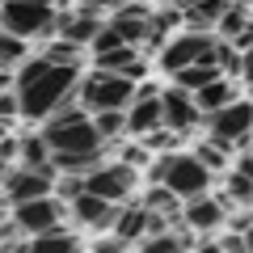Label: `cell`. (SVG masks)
<instances>
[{"label":"cell","instance_id":"obj_15","mask_svg":"<svg viewBox=\"0 0 253 253\" xmlns=\"http://www.w3.org/2000/svg\"><path fill=\"white\" fill-rule=\"evenodd\" d=\"M148 219H152V211L139 203V207H123L110 228H114V236H118L123 245H139V241L148 236Z\"/></svg>","mask_w":253,"mask_h":253},{"label":"cell","instance_id":"obj_2","mask_svg":"<svg viewBox=\"0 0 253 253\" xmlns=\"http://www.w3.org/2000/svg\"><path fill=\"white\" fill-rule=\"evenodd\" d=\"M135 89H139L135 76L110 72V68H93V72L76 84V97H81L84 110L97 114V110H126L131 101H135Z\"/></svg>","mask_w":253,"mask_h":253},{"label":"cell","instance_id":"obj_12","mask_svg":"<svg viewBox=\"0 0 253 253\" xmlns=\"http://www.w3.org/2000/svg\"><path fill=\"white\" fill-rule=\"evenodd\" d=\"M161 106H165V126H173L181 135L203 123V110H199V101H194V93L181 89V84H173V89L161 93Z\"/></svg>","mask_w":253,"mask_h":253},{"label":"cell","instance_id":"obj_11","mask_svg":"<svg viewBox=\"0 0 253 253\" xmlns=\"http://www.w3.org/2000/svg\"><path fill=\"white\" fill-rule=\"evenodd\" d=\"M118 215V203L101 199V194H93V190H81L72 203H68V224L76 228H89V232H97V228H110Z\"/></svg>","mask_w":253,"mask_h":253},{"label":"cell","instance_id":"obj_1","mask_svg":"<svg viewBox=\"0 0 253 253\" xmlns=\"http://www.w3.org/2000/svg\"><path fill=\"white\" fill-rule=\"evenodd\" d=\"M76 84H81V68L51 63L42 55L38 59H26L17 68V81H13V89L21 97V118H34V123L51 118L63 101L76 97Z\"/></svg>","mask_w":253,"mask_h":253},{"label":"cell","instance_id":"obj_34","mask_svg":"<svg viewBox=\"0 0 253 253\" xmlns=\"http://www.w3.org/2000/svg\"><path fill=\"white\" fill-rule=\"evenodd\" d=\"M9 84H13L9 81V68H0V89H9Z\"/></svg>","mask_w":253,"mask_h":253},{"label":"cell","instance_id":"obj_16","mask_svg":"<svg viewBox=\"0 0 253 253\" xmlns=\"http://www.w3.org/2000/svg\"><path fill=\"white\" fill-rule=\"evenodd\" d=\"M194 101H199L203 114H211V110H219V106H228V101H236V81H232V76H215L211 84L194 89Z\"/></svg>","mask_w":253,"mask_h":253},{"label":"cell","instance_id":"obj_20","mask_svg":"<svg viewBox=\"0 0 253 253\" xmlns=\"http://www.w3.org/2000/svg\"><path fill=\"white\" fill-rule=\"evenodd\" d=\"M215 76H224V72H219V63H203V59H194L190 68L173 72V81H177L181 89H190V93H194V89H203V84H211Z\"/></svg>","mask_w":253,"mask_h":253},{"label":"cell","instance_id":"obj_35","mask_svg":"<svg viewBox=\"0 0 253 253\" xmlns=\"http://www.w3.org/2000/svg\"><path fill=\"white\" fill-rule=\"evenodd\" d=\"M245 249H253V224L245 228Z\"/></svg>","mask_w":253,"mask_h":253},{"label":"cell","instance_id":"obj_14","mask_svg":"<svg viewBox=\"0 0 253 253\" xmlns=\"http://www.w3.org/2000/svg\"><path fill=\"white\" fill-rule=\"evenodd\" d=\"M106 26V21L97 17V9H81V13H59V21H55V34L72 38V42L89 46L93 38H97V30Z\"/></svg>","mask_w":253,"mask_h":253},{"label":"cell","instance_id":"obj_25","mask_svg":"<svg viewBox=\"0 0 253 253\" xmlns=\"http://www.w3.org/2000/svg\"><path fill=\"white\" fill-rule=\"evenodd\" d=\"M219 199H224V203H241V207H249V203H253V177L236 169L232 177H228V190L219 194Z\"/></svg>","mask_w":253,"mask_h":253},{"label":"cell","instance_id":"obj_7","mask_svg":"<svg viewBox=\"0 0 253 253\" xmlns=\"http://www.w3.org/2000/svg\"><path fill=\"white\" fill-rule=\"evenodd\" d=\"M203 123H207L211 139H219V144H245V139L253 135V101L236 97V101H228V106L203 114Z\"/></svg>","mask_w":253,"mask_h":253},{"label":"cell","instance_id":"obj_18","mask_svg":"<svg viewBox=\"0 0 253 253\" xmlns=\"http://www.w3.org/2000/svg\"><path fill=\"white\" fill-rule=\"evenodd\" d=\"M81 245V232L68 224H55L46 228V232H34L30 236V249H42V253H55V249H76Z\"/></svg>","mask_w":253,"mask_h":253},{"label":"cell","instance_id":"obj_37","mask_svg":"<svg viewBox=\"0 0 253 253\" xmlns=\"http://www.w3.org/2000/svg\"><path fill=\"white\" fill-rule=\"evenodd\" d=\"M4 173H9V161H4V156H0V181H4Z\"/></svg>","mask_w":253,"mask_h":253},{"label":"cell","instance_id":"obj_31","mask_svg":"<svg viewBox=\"0 0 253 253\" xmlns=\"http://www.w3.org/2000/svg\"><path fill=\"white\" fill-rule=\"evenodd\" d=\"M228 224H232V228H236V232H245V228H249V224H253V215H249V211H241V215H232V219H228Z\"/></svg>","mask_w":253,"mask_h":253},{"label":"cell","instance_id":"obj_26","mask_svg":"<svg viewBox=\"0 0 253 253\" xmlns=\"http://www.w3.org/2000/svg\"><path fill=\"white\" fill-rule=\"evenodd\" d=\"M148 152H152V156H161V152H173V144H177V139H181V131H173V126H156V131H148Z\"/></svg>","mask_w":253,"mask_h":253},{"label":"cell","instance_id":"obj_5","mask_svg":"<svg viewBox=\"0 0 253 253\" xmlns=\"http://www.w3.org/2000/svg\"><path fill=\"white\" fill-rule=\"evenodd\" d=\"M55 224H68V203L59 194H38V199L13 203V228L17 232L34 236V232H46Z\"/></svg>","mask_w":253,"mask_h":253},{"label":"cell","instance_id":"obj_29","mask_svg":"<svg viewBox=\"0 0 253 253\" xmlns=\"http://www.w3.org/2000/svg\"><path fill=\"white\" fill-rule=\"evenodd\" d=\"M148 156H152V152H148L144 144H126L123 152H118V161H126V165H135V169H139V165H148Z\"/></svg>","mask_w":253,"mask_h":253},{"label":"cell","instance_id":"obj_10","mask_svg":"<svg viewBox=\"0 0 253 253\" xmlns=\"http://www.w3.org/2000/svg\"><path fill=\"white\" fill-rule=\"evenodd\" d=\"M161 123H165L161 93H156V84L139 81V89H135V101L126 106V135H139V139H144L148 131H156Z\"/></svg>","mask_w":253,"mask_h":253},{"label":"cell","instance_id":"obj_17","mask_svg":"<svg viewBox=\"0 0 253 253\" xmlns=\"http://www.w3.org/2000/svg\"><path fill=\"white\" fill-rule=\"evenodd\" d=\"M17 156H21V165H30V169H46V173L59 177V169H55V161H51V144L42 139V131L21 139V144H17Z\"/></svg>","mask_w":253,"mask_h":253},{"label":"cell","instance_id":"obj_30","mask_svg":"<svg viewBox=\"0 0 253 253\" xmlns=\"http://www.w3.org/2000/svg\"><path fill=\"white\" fill-rule=\"evenodd\" d=\"M241 81H245V84L253 89V46L245 51V63H241Z\"/></svg>","mask_w":253,"mask_h":253},{"label":"cell","instance_id":"obj_4","mask_svg":"<svg viewBox=\"0 0 253 253\" xmlns=\"http://www.w3.org/2000/svg\"><path fill=\"white\" fill-rule=\"evenodd\" d=\"M59 9L55 4H30V0H0V30L17 38H46L55 34Z\"/></svg>","mask_w":253,"mask_h":253},{"label":"cell","instance_id":"obj_8","mask_svg":"<svg viewBox=\"0 0 253 253\" xmlns=\"http://www.w3.org/2000/svg\"><path fill=\"white\" fill-rule=\"evenodd\" d=\"M215 42V34L211 30H181V34H173V38H165V46H161V68L165 72H181V68H190L194 59H203V51Z\"/></svg>","mask_w":253,"mask_h":253},{"label":"cell","instance_id":"obj_24","mask_svg":"<svg viewBox=\"0 0 253 253\" xmlns=\"http://www.w3.org/2000/svg\"><path fill=\"white\" fill-rule=\"evenodd\" d=\"M26 63V38L0 30V68H21Z\"/></svg>","mask_w":253,"mask_h":253},{"label":"cell","instance_id":"obj_32","mask_svg":"<svg viewBox=\"0 0 253 253\" xmlns=\"http://www.w3.org/2000/svg\"><path fill=\"white\" fill-rule=\"evenodd\" d=\"M110 4H114V0H76V9H110Z\"/></svg>","mask_w":253,"mask_h":253},{"label":"cell","instance_id":"obj_28","mask_svg":"<svg viewBox=\"0 0 253 253\" xmlns=\"http://www.w3.org/2000/svg\"><path fill=\"white\" fill-rule=\"evenodd\" d=\"M21 114V97H17V89H0V123H9L13 126V118Z\"/></svg>","mask_w":253,"mask_h":253},{"label":"cell","instance_id":"obj_3","mask_svg":"<svg viewBox=\"0 0 253 253\" xmlns=\"http://www.w3.org/2000/svg\"><path fill=\"white\" fill-rule=\"evenodd\" d=\"M148 173H152V181H165L181 199H199V194L211 190V169L194 152H161V161Z\"/></svg>","mask_w":253,"mask_h":253},{"label":"cell","instance_id":"obj_33","mask_svg":"<svg viewBox=\"0 0 253 253\" xmlns=\"http://www.w3.org/2000/svg\"><path fill=\"white\" fill-rule=\"evenodd\" d=\"M236 169H241V173H249V177H253V156H241V165H236Z\"/></svg>","mask_w":253,"mask_h":253},{"label":"cell","instance_id":"obj_23","mask_svg":"<svg viewBox=\"0 0 253 253\" xmlns=\"http://www.w3.org/2000/svg\"><path fill=\"white\" fill-rule=\"evenodd\" d=\"M93 123H97V131H101V139H118V135H126V110H97L93 114Z\"/></svg>","mask_w":253,"mask_h":253},{"label":"cell","instance_id":"obj_36","mask_svg":"<svg viewBox=\"0 0 253 253\" xmlns=\"http://www.w3.org/2000/svg\"><path fill=\"white\" fill-rule=\"evenodd\" d=\"M30 4H55V9H59V4H63V0H30Z\"/></svg>","mask_w":253,"mask_h":253},{"label":"cell","instance_id":"obj_9","mask_svg":"<svg viewBox=\"0 0 253 253\" xmlns=\"http://www.w3.org/2000/svg\"><path fill=\"white\" fill-rule=\"evenodd\" d=\"M0 194H4V203H9V207H13V203H26V199H38V194H55V173L17 165V169L4 173Z\"/></svg>","mask_w":253,"mask_h":253},{"label":"cell","instance_id":"obj_21","mask_svg":"<svg viewBox=\"0 0 253 253\" xmlns=\"http://www.w3.org/2000/svg\"><path fill=\"white\" fill-rule=\"evenodd\" d=\"M81 42H72V38H63V34H51V42L42 46V59L51 63H68V68H81Z\"/></svg>","mask_w":253,"mask_h":253},{"label":"cell","instance_id":"obj_13","mask_svg":"<svg viewBox=\"0 0 253 253\" xmlns=\"http://www.w3.org/2000/svg\"><path fill=\"white\" fill-rule=\"evenodd\" d=\"M224 211H228V203L211 199V194H199V199L181 203V219H186L190 232H215V228H224V219H228Z\"/></svg>","mask_w":253,"mask_h":253},{"label":"cell","instance_id":"obj_27","mask_svg":"<svg viewBox=\"0 0 253 253\" xmlns=\"http://www.w3.org/2000/svg\"><path fill=\"white\" fill-rule=\"evenodd\" d=\"M224 148H228V144H219V139H207V144L194 148V156H199V161L207 165L211 173H215V169H224V165H228V152H224Z\"/></svg>","mask_w":253,"mask_h":253},{"label":"cell","instance_id":"obj_22","mask_svg":"<svg viewBox=\"0 0 253 253\" xmlns=\"http://www.w3.org/2000/svg\"><path fill=\"white\" fill-rule=\"evenodd\" d=\"M245 26H249V9H245V0H236V4H228V9L219 13L215 34H219V38H236Z\"/></svg>","mask_w":253,"mask_h":253},{"label":"cell","instance_id":"obj_19","mask_svg":"<svg viewBox=\"0 0 253 253\" xmlns=\"http://www.w3.org/2000/svg\"><path fill=\"white\" fill-rule=\"evenodd\" d=\"M181 194H173L165 181H156V186H148V194H144V207L148 211H156V215H181Z\"/></svg>","mask_w":253,"mask_h":253},{"label":"cell","instance_id":"obj_6","mask_svg":"<svg viewBox=\"0 0 253 253\" xmlns=\"http://www.w3.org/2000/svg\"><path fill=\"white\" fill-rule=\"evenodd\" d=\"M135 177H139L135 165L101 161V165H93V169L84 173V190H93V194H101V199H110V203H126L131 190H135Z\"/></svg>","mask_w":253,"mask_h":253}]
</instances>
